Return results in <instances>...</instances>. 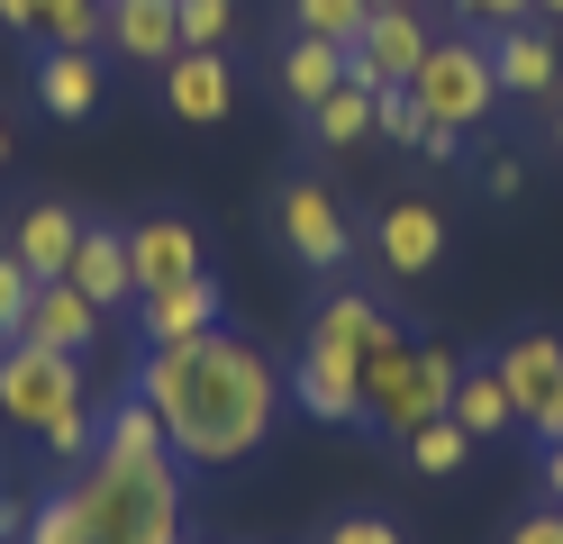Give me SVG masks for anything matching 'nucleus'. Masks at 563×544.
Returning a JSON list of instances; mask_svg holds the SVG:
<instances>
[{
	"label": "nucleus",
	"mask_w": 563,
	"mask_h": 544,
	"mask_svg": "<svg viewBox=\"0 0 563 544\" xmlns=\"http://www.w3.org/2000/svg\"><path fill=\"white\" fill-rule=\"evenodd\" d=\"M136 390L155 399L173 463L183 471H228L273 435L282 363L255 336H236V326H209V336H183V345H146Z\"/></svg>",
	"instance_id": "f257e3e1"
},
{
	"label": "nucleus",
	"mask_w": 563,
	"mask_h": 544,
	"mask_svg": "<svg viewBox=\"0 0 563 544\" xmlns=\"http://www.w3.org/2000/svg\"><path fill=\"white\" fill-rule=\"evenodd\" d=\"M64 490L82 508V544H183V463L173 454L155 463L91 454Z\"/></svg>",
	"instance_id": "f03ea898"
},
{
	"label": "nucleus",
	"mask_w": 563,
	"mask_h": 544,
	"mask_svg": "<svg viewBox=\"0 0 563 544\" xmlns=\"http://www.w3.org/2000/svg\"><path fill=\"white\" fill-rule=\"evenodd\" d=\"M454 381H464V354H445V345H391L364 373V426H382V435L428 426V418L454 409Z\"/></svg>",
	"instance_id": "7ed1b4c3"
},
{
	"label": "nucleus",
	"mask_w": 563,
	"mask_h": 544,
	"mask_svg": "<svg viewBox=\"0 0 563 544\" xmlns=\"http://www.w3.org/2000/svg\"><path fill=\"white\" fill-rule=\"evenodd\" d=\"M409 100L437 127H482L500 109V73H490V36H428V64L409 73Z\"/></svg>",
	"instance_id": "20e7f679"
},
{
	"label": "nucleus",
	"mask_w": 563,
	"mask_h": 544,
	"mask_svg": "<svg viewBox=\"0 0 563 544\" xmlns=\"http://www.w3.org/2000/svg\"><path fill=\"white\" fill-rule=\"evenodd\" d=\"M64 409H82V354H55L37 336L0 345V418L19 435H46Z\"/></svg>",
	"instance_id": "39448f33"
},
{
	"label": "nucleus",
	"mask_w": 563,
	"mask_h": 544,
	"mask_svg": "<svg viewBox=\"0 0 563 544\" xmlns=\"http://www.w3.org/2000/svg\"><path fill=\"white\" fill-rule=\"evenodd\" d=\"M128 281H136V300L146 290H183V281H200L209 273V245H200V227L183 209H146V218H128Z\"/></svg>",
	"instance_id": "423d86ee"
},
{
	"label": "nucleus",
	"mask_w": 563,
	"mask_h": 544,
	"mask_svg": "<svg viewBox=\"0 0 563 544\" xmlns=\"http://www.w3.org/2000/svg\"><path fill=\"white\" fill-rule=\"evenodd\" d=\"M273 218H282V245H291V264H309V273H345V254H355V227H345V209H336L328 181H282Z\"/></svg>",
	"instance_id": "0eeeda50"
},
{
	"label": "nucleus",
	"mask_w": 563,
	"mask_h": 544,
	"mask_svg": "<svg viewBox=\"0 0 563 544\" xmlns=\"http://www.w3.org/2000/svg\"><path fill=\"white\" fill-rule=\"evenodd\" d=\"M391 345H409V336H400V326L364 300V290H328V300H319V318H309V354L345 363L355 381H364V373H373V363L391 354Z\"/></svg>",
	"instance_id": "6e6552de"
},
{
	"label": "nucleus",
	"mask_w": 563,
	"mask_h": 544,
	"mask_svg": "<svg viewBox=\"0 0 563 544\" xmlns=\"http://www.w3.org/2000/svg\"><path fill=\"white\" fill-rule=\"evenodd\" d=\"M418 64H428V27H418V10H373L364 36L345 46V82H364V91H409Z\"/></svg>",
	"instance_id": "1a4fd4ad"
},
{
	"label": "nucleus",
	"mask_w": 563,
	"mask_h": 544,
	"mask_svg": "<svg viewBox=\"0 0 563 544\" xmlns=\"http://www.w3.org/2000/svg\"><path fill=\"white\" fill-rule=\"evenodd\" d=\"M164 109L183 127H219L228 109H236V64H228V46H183L164 64Z\"/></svg>",
	"instance_id": "9d476101"
},
{
	"label": "nucleus",
	"mask_w": 563,
	"mask_h": 544,
	"mask_svg": "<svg viewBox=\"0 0 563 544\" xmlns=\"http://www.w3.org/2000/svg\"><path fill=\"white\" fill-rule=\"evenodd\" d=\"M373 254H382L400 281H428V273L445 264V209H428V200H391V209L373 218Z\"/></svg>",
	"instance_id": "9b49d317"
},
{
	"label": "nucleus",
	"mask_w": 563,
	"mask_h": 544,
	"mask_svg": "<svg viewBox=\"0 0 563 544\" xmlns=\"http://www.w3.org/2000/svg\"><path fill=\"white\" fill-rule=\"evenodd\" d=\"M490 73H500V100H554L563 91V46L537 19H518V27L490 36Z\"/></svg>",
	"instance_id": "f8f14e48"
},
{
	"label": "nucleus",
	"mask_w": 563,
	"mask_h": 544,
	"mask_svg": "<svg viewBox=\"0 0 563 544\" xmlns=\"http://www.w3.org/2000/svg\"><path fill=\"white\" fill-rule=\"evenodd\" d=\"M209 326H228V290L219 281H183V290H146L136 300V336L146 345H183V336H209Z\"/></svg>",
	"instance_id": "ddd939ff"
},
{
	"label": "nucleus",
	"mask_w": 563,
	"mask_h": 544,
	"mask_svg": "<svg viewBox=\"0 0 563 544\" xmlns=\"http://www.w3.org/2000/svg\"><path fill=\"white\" fill-rule=\"evenodd\" d=\"M100 36H110V46L128 55V64H173V55H183V0H110V27H100Z\"/></svg>",
	"instance_id": "4468645a"
},
{
	"label": "nucleus",
	"mask_w": 563,
	"mask_h": 544,
	"mask_svg": "<svg viewBox=\"0 0 563 544\" xmlns=\"http://www.w3.org/2000/svg\"><path fill=\"white\" fill-rule=\"evenodd\" d=\"M490 363H500V381H509V399H518V426H527V418L545 409V390L563 381V336H554V326H518Z\"/></svg>",
	"instance_id": "2eb2a0df"
},
{
	"label": "nucleus",
	"mask_w": 563,
	"mask_h": 544,
	"mask_svg": "<svg viewBox=\"0 0 563 544\" xmlns=\"http://www.w3.org/2000/svg\"><path fill=\"white\" fill-rule=\"evenodd\" d=\"M100 82H110V73H100L91 46H46V55H37V109H46V119H64V127L100 109Z\"/></svg>",
	"instance_id": "dca6fc26"
},
{
	"label": "nucleus",
	"mask_w": 563,
	"mask_h": 544,
	"mask_svg": "<svg viewBox=\"0 0 563 544\" xmlns=\"http://www.w3.org/2000/svg\"><path fill=\"white\" fill-rule=\"evenodd\" d=\"M82 227H91V218H74V209L37 200V209H19V218H10V254H19V264L37 273V281H64V264H74Z\"/></svg>",
	"instance_id": "f3484780"
},
{
	"label": "nucleus",
	"mask_w": 563,
	"mask_h": 544,
	"mask_svg": "<svg viewBox=\"0 0 563 544\" xmlns=\"http://www.w3.org/2000/svg\"><path fill=\"white\" fill-rule=\"evenodd\" d=\"M100 318H110V309H91L74 281H37V300H27V336L55 345V354H91L100 345Z\"/></svg>",
	"instance_id": "a211bd4d"
},
{
	"label": "nucleus",
	"mask_w": 563,
	"mask_h": 544,
	"mask_svg": "<svg viewBox=\"0 0 563 544\" xmlns=\"http://www.w3.org/2000/svg\"><path fill=\"white\" fill-rule=\"evenodd\" d=\"M64 281H74L91 309L136 300V281H128V236H119V227H82V245H74V264H64Z\"/></svg>",
	"instance_id": "6ab92c4d"
},
{
	"label": "nucleus",
	"mask_w": 563,
	"mask_h": 544,
	"mask_svg": "<svg viewBox=\"0 0 563 544\" xmlns=\"http://www.w3.org/2000/svg\"><path fill=\"white\" fill-rule=\"evenodd\" d=\"M291 399L309 418H328V426H364V381L345 373V363H328V354H300L291 363Z\"/></svg>",
	"instance_id": "aec40b11"
},
{
	"label": "nucleus",
	"mask_w": 563,
	"mask_h": 544,
	"mask_svg": "<svg viewBox=\"0 0 563 544\" xmlns=\"http://www.w3.org/2000/svg\"><path fill=\"white\" fill-rule=\"evenodd\" d=\"M445 418L464 426L473 445H482V435H509V426H518V399H509V381H500V363H464V381H454V409H445Z\"/></svg>",
	"instance_id": "412c9836"
},
{
	"label": "nucleus",
	"mask_w": 563,
	"mask_h": 544,
	"mask_svg": "<svg viewBox=\"0 0 563 544\" xmlns=\"http://www.w3.org/2000/svg\"><path fill=\"white\" fill-rule=\"evenodd\" d=\"M273 82H282V100H291V109H319V100L345 82V46H328V36H291Z\"/></svg>",
	"instance_id": "4be33fe9"
},
{
	"label": "nucleus",
	"mask_w": 563,
	"mask_h": 544,
	"mask_svg": "<svg viewBox=\"0 0 563 544\" xmlns=\"http://www.w3.org/2000/svg\"><path fill=\"white\" fill-rule=\"evenodd\" d=\"M100 454L110 463H155V454H173L164 445V418H155V399L146 390H128L110 418H100Z\"/></svg>",
	"instance_id": "5701e85b"
},
{
	"label": "nucleus",
	"mask_w": 563,
	"mask_h": 544,
	"mask_svg": "<svg viewBox=\"0 0 563 544\" xmlns=\"http://www.w3.org/2000/svg\"><path fill=\"white\" fill-rule=\"evenodd\" d=\"M400 454H409V471L445 481V471H464V463H473V435L454 426V418H428V426H409V435H400Z\"/></svg>",
	"instance_id": "b1692460"
},
{
	"label": "nucleus",
	"mask_w": 563,
	"mask_h": 544,
	"mask_svg": "<svg viewBox=\"0 0 563 544\" xmlns=\"http://www.w3.org/2000/svg\"><path fill=\"white\" fill-rule=\"evenodd\" d=\"M309 136H319V145H364L373 136V91L364 82H336L319 109H309Z\"/></svg>",
	"instance_id": "393cba45"
},
{
	"label": "nucleus",
	"mask_w": 563,
	"mask_h": 544,
	"mask_svg": "<svg viewBox=\"0 0 563 544\" xmlns=\"http://www.w3.org/2000/svg\"><path fill=\"white\" fill-rule=\"evenodd\" d=\"M100 27H110V0H37L46 46H100Z\"/></svg>",
	"instance_id": "a878e982"
},
{
	"label": "nucleus",
	"mask_w": 563,
	"mask_h": 544,
	"mask_svg": "<svg viewBox=\"0 0 563 544\" xmlns=\"http://www.w3.org/2000/svg\"><path fill=\"white\" fill-rule=\"evenodd\" d=\"M373 19V0H291V36H328V46H355Z\"/></svg>",
	"instance_id": "bb28decb"
},
{
	"label": "nucleus",
	"mask_w": 563,
	"mask_h": 544,
	"mask_svg": "<svg viewBox=\"0 0 563 544\" xmlns=\"http://www.w3.org/2000/svg\"><path fill=\"white\" fill-rule=\"evenodd\" d=\"M37 445H46V454H55L64 471H82V463L100 454V418H91V409H64V418H55L46 435H37Z\"/></svg>",
	"instance_id": "cd10ccee"
},
{
	"label": "nucleus",
	"mask_w": 563,
	"mask_h": 544,
	"mask_svg": "<svg viewBox=\"0 0 563 544\" xmlns=\"http://www.w3.org/2000/svg\"><path fill=\"white\" fill-rule=\"evenodd\" d=\"M27 300H37V273H27L19 254L0 245V345H10V336H27Z\"/></svg>",
	"instance_id": "c85d7f7f"
},
{
	"label": "nucleus",
	"mask_w": 563,
	"mask_h": 544,
	"mask_svg": "<svg viewBox=\"0 0 563 544\" xmlns=\"http://www.w3.org/2000/svg\"><path fill=\"white\" fill-rule=\"evenodd\" d=\"M19 544H82V508H74V490H55V499L27 508V535H19Z\"/></svg>",
	"instance_id": "c756f323"
},
{
	"label": "nucleus",
	"mask_w": 563,
	"mask_h": 544,
	"mask_svg": "<svg viewBox=\"0 0 563 544\" xmlns=\"http://www.w3.org/2000/svg\"><path fill=\"white\" fill-rule=\"evenodd\" d=\"M373 136H391V145H409V155H418V136H428V109H418L409 91H373Z\"/></svg>",
	"instance_id": "7c9ffc66"
},
{
	"label": "nucleus",
	"mask_w": 563,
	"mask_h": 544,
	"mask_svg": "<svg viewBox=\"0 0 563 544\" xmlns=\"http://www.w3.org/2000/svg\"><path fill=\"white\" fill-rule=\"evenodd\" d=\"M236 36V0H183V46H228Z\"/></svg>",
	"instance_id": "2f4dec72"
},
{
	"label": "nucleus",
	"mask_w": 563,
	"mask_h": 544,
	"mask_svg": "<svg viewBox=\"0 0 563 544\" xmlns=\"http://www.w3.org/2000/svg\"><path fill=\"white\" fill-rule=\"evenodd\" d=\"M454 19H464L473 36H500V27H518V19H537V0H454Z\"/></svg>",
	"instance_id": "473e14b6"
},
{
	"label": "nucleus",
	"mask_w": 563,
	"mask_h": 544,
	"mask_svg": "<svg viewBox=\"0 0 563 544\" xmlns=\"http://www.w3.org/2000/svg\"><path fill=\"white\" fill-rule=\"evenodd\" d=\"M500 544H563V508H554V499H545V508H527V518H518Z\"/></svg>",
	"instance_id": "72a5a7b5"
},
{
	"label": "nucleus",
	"mask_w": 563,
	"mask_h": 544,
	"mask_svg": "<svg viewBox=\"0 0 563 544\" xmlns=\"http://www.w3.org/2000/svg\"><path fill=\"white\" fill-rule=\"evenodd\" d=\"M319 544H400V526H391V518H336Z\"/></svg>",
	"instance_id": "f704fd0d"
},
{
	"label": "nucleus",
	"mask_w": 563,
	"mask_h": 544,
	"mask_svg": "<svg viewBox=\"0 0 563 544\" xmlns=\"http://www.w3.org/2000/svg\"><path fill=\"white\" fill-rule=\"evenodd\" d=\"M482 191H490V200H518V191H527V164H518V155H490V164H482Z\"/></svg>",
	"instance_id": "c9c22d12"
},
{
	"label": "nucleus",
	"mask_w": 563,
	"mask_h": 544,
	"mask_svg": "<svg viewBox=\"0 0 563 544\" xmlns=\"http://www.w3.org/2000/svg\"><path fill=\"white\" fill-rule=\"evenodd\" d=\"M418 155H428V164H464V127H437V119H428V136H418Z\"/></svg>",
	"instance_id": "e433bc0d"
},
{
	"label": "nucleus",
	"mask_w": 563,
	"mask_h": 544,
	"mask_svg": "<svg viewBox=\"0 0 563 544\" xmlns=\"http://www.w3.org/2000/svg\"><path fill=\"white\" fill-rule=\"evenodd\" d=\"M527 435H537V445H554V435H563V381L545 390V409H537V418H527Z\"/></svg>",
	"instance_id": "4c0bfd02"
},
{
	"label": "nucleus",
	"mask_w": 563,
	"mask_h": 544,
	"mask_svg": "<svg viewBox=\"0 0 563 544\" xmlns=\"http://www.w3.org/2000/svg\"><path fill=\"white\" fill-rule=\"evenodd\" d=\"M537 481H545V499L563 508V435H554V445H537Z\"/></svg>",
	"instance_id": "58836bf2"
},
{
	"label": "nucleus",
	"mask_w": 563,
	"mask_h": 544,
	"mask_svg": "<svg viewBox=\"0 0 563 544\" xmlns=\"http://www.w3.org/2000/svg\"><path fill=\"white\" fill-rule=\"evenodd\" d=\"M0 27H10V36H37V0H0Z\"/></svg>",
	"instance_id": "ea45409f"
},
{
	"label": "nucleus",
	"mask_w": 563,
	"mask_h": 544,
	"mask_svg": "<svg viewBox=\"0 0 563 544\" xmlns=\"http://www.w3.org/2000/svg\"><path fill=\"white\" fill-rule=\"evenodd\" d=\"M554 155H563V100H554Z\"/></svg>",
	"instance_id": "a19ab883"
},
{
	"label": "nucleus",
	"mask_w": 563,
	"mask_h": 544,
	"mask_svg": "<svg viewBox=\"0 0 563 544\" xmlns=\"http://www.w3.org/2000/svg\"><path fill=\"white\" fill-rule=\"evenodd\" d=\"M0 164H10V119H0Z\"/></svg>",
	"instance_id": "79ce46f5"
},
{
	"label": "nucleus",
	"mask_w": 563,
	"mask_h": 544,
	"mask_svg": "<svg viewBox=\"0 0 563 544\" xmlns=\"http://www.w3.org/2000/svg\"><path fill=\"white\" fill-rule=\"evenodd\" d=\"M537 10H545V19H563V0H537Z\"/></svg>",
	"instance_id": "37998d69"
},
{
	"label": "nucleus",
	"mask_w": 563,
	"mask_h": 544,
	"mask_svg": "<svg viewBox=\"0 0 563 544\" xmlns=\"http://www.w3.org/2000/svg\"><path fill=\"white\" fill-rule=\"evenodd\" d=\"M373 10H409V0H373Z\"/></svg>",
	"instance_id": "c03bdc74"
}]
</instances>
